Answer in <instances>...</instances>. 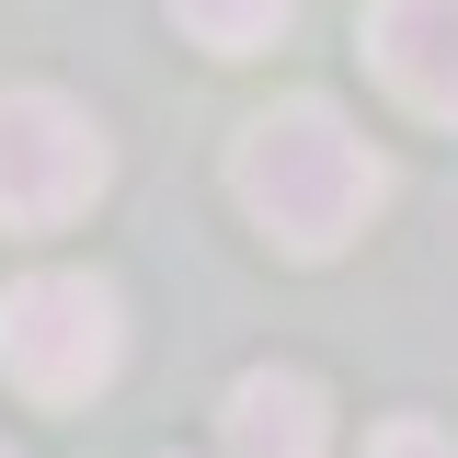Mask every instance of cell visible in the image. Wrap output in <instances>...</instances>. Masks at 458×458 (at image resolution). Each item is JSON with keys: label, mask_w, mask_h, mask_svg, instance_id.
<instances>
[{"label": "cell", "mask_w": 458, "mask_h": 458, "mask_svg": "<svg viewBox=\"0 0 458 458\" xmlns=\"http://www.w3.org/2000/svg\"><path fill=\"white\" fill-rule=\"evenodd\" d=\"M229 195L252 207V229L298 252V264H333L355 229L390 207V161L344 126L333 104H276L241 126V149H229Z\"/></svg>", "instance_id": "obj_1"}, {"label": "cell", "mask_w": 458, "mask_h": 458, "mask_svg": "<svg viewBox=\"0 0 458 458\" xmlns=\"http://www.w3.org/2000/svg\"><path fill=\"white\" fill-rule=\"evenodd\" d=\"M114 367H126V321H114L104 276H23V286H0V378L23 401L69 412V401L104 390Z\"/></svg>", "instance_id": "obj_2"}, {"label": "cell", "mask_w": 458, "mask_h": 458, "mask_svg": "<svg viewBox=\"0 0 458 458\" xmlns=\"http://www.w3.org/2000/svg\"><path fill=\"white\" fill-rule=\"evenodd\" d=\"M104 126L69 104V92H0V218L12 229H57V218H81L92 195H104Z\"/></svg>", "instance_id": "obj_3"}, {"label": "cell", "mask_w": 458, "mask_h": 458, "mask_svg": "<svg viewBox=\"0 0 458 458\" xmlns=\"http://www.w3.org/2000/svg\"><path fill=\"white\" fill-rule=\"evenodd\" d=\"M367 57L412 114L458 126V0H367Z\"/></svg>", "instance_id": "obj_4"}, {"label": "cell", "mask_w": 458, "mask_h": 458, "mask_svg": "<svg viewBox=\"0 0 458 458\" xmlns=\"http://www.w3.org/2000/svg\"><path fill=\"white\" fill-rule=\"evenodd\" d=\"M218 436H229V458H321L333 447V412H321V390L298 367H252V378H229Z\"/></svg>", "instance_id": "obj_5"}, {"label": "cell", "mask_w": 458, "mask_h": 458, "mask_svg": "<svg viewBox=\"0 0 458 458\" xmlns=\"http://www.w3.org/2000/svg\"><path fill=\"white\" fill-rule=\"evenodd\" d=\"M286 12H298V0H172V23H183L207 57H252V47H276Z\"/></svg>", "instance_id": "obj_6"}, {"label": "cell", "mask_w": 458, "mask_h": 458, "mask_svg": "<svg viewBox=\"0 0 458 458\" xmlns=\"http://www.w3.org/2000/svg\"><path fill=\"white\" fill-rule=\"evenodd\" d=\"M367 458H458V436H436V424H412V412H401V424L367 436Z\"/></svg>", "instance_id": "obj_7"}, {"label": "cell", "mask_w": 458, "mask_h": 458, "mask_svg": "<svg viewBox=\"0 0 458 458\" xmlns=\"http://www.w3.org/2000/svg\"><path fill=\"white\" fill-rule=\"evenodd\" d=\"M0 458H12V447H0Z\"/></svg>", "instance_id": "obj_8"}]
</instances>
